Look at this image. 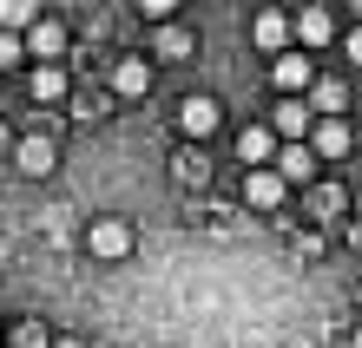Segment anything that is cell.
<instances>
[{
    "mask_svg": "<svg viewBox=\"0 0 362 348\" xmlns=\"http://www.w3.org/2000/svg\"><path fill=\"white\" fill-rule=\"evenodd\" d=\"M27 92L40 105H59V99H66V73H59V66H33L27 73Z\"/></svg>",
    "mask_w": 362,
    "mask_h": 348,
    "instance_id": "14",
    "label": "cell"
},
{
    "mask_svg": "<svg viewBox=\"0 0 362 348\" xmlns=\"http://www.w3.org/2000/svg\"><path fill=\"white\" fill-rule=\"evenodd\" d=\"M218 125H224V105L211 99V92H185V99H178V132H185L191 145H204Z\"/></svg>",
    "mask_w": 362,
    "mask_h": 348,
    "instance_id": "1",
    "label": "cell"
},
{
    "mask_svg": "<svg viewBox=\"0 0 362 348\" xmlns=\"http://www.w3.org/2000/svg\"><path fill=\"white\" fill-rule=\"evenodd\" d=\"M53 348H86V342H73V335H59V342H53Z\"/></svg>",
    "mask_w": 362,
    "mask_h": 348,
    "instance_id": "24",
    "label": "cell"
},
{
    "mask_svg": "<svg viewBox=\"0 0 362 348\" xmlns=\"http://www.w3.org/2000/svg\"><path fill=\"white\" fill-rule=\"evenodd\" d=\"M145 20H152V27H172V13H178V0H145V7H139Z\"/></svg>",
    "mask_w": 362,
    "mask_h": 348,
    "instance_id": "19",
    "label": "cell"
},
{
    "mask_svg": "<svg viewBox=\"0 0 362 348\" xmlns=\"http://www.w3.org/2000/svg\"><path fill=\"white\" fill-rule=\"evenodd\" d=\"M86 250L99 256V263H119V256L132 250V224H125V217H93V230H86Z\"/></svg>",
    "mask_w": 362,
    "mask_h": 348,
    "instance_id": "2",
    "label": "cell"
},
{
    "mask_svg": "<svg viewBox=\"0 0 362 348\" xmlns=\"http://www.w3.org/2000/svg\"><path fill=\"white\" fill-rule=\"evenodd\" d=\"M270 171H276V178H284V191H290V184H310V178H316V158H310V145H276Z\"/></svg>",
    "mask_w": 362,
    "mask_h": 348,
    "instance_id": "8",
    "label": "cell"
},
{
    "mask_svg": "<svg viewBox=\"0 0 362 348\" xmlns=\"http://www.w3.org/2000/svg\"><path fill=\"white\" fill-rule=\"evenodd\" d=\"M250 40H257L264 53H284V47H290V13H276V7H264L257 20H250Z\"/></svg>",
    "mask_w": 362,
    "mask_h": 348,
    "instance_id": "11",
    "label": "cell"
},
{
    "mask_svg": "<svg viewBox=\"0 0 362 348\" xmlns=\"http://www.w3.org/2000/svg\"><path fill=\"white\" fill-rule=\"evenodd\" d=\"M316 105H323V112L336 119V105H343V85H336V79H329V85H316Z\"/></svg>",
    "mask_w": 362,
    "mask_h": 348,
    "instance_id": "22",
    "label": "cell"
},
{
    "mask_svg": "<svg viewBox=\"0 0 362 348\" xmlns=\"http://www.w3.org/2000/svg\"><path fill=\"white\" fill-rule=\"evenodd\" d=\"M349 125L343 119H323V125H316V132H310V158H349Z\"/></svg>",
    "mask_w": 362,
    "mask_h": 348,
    "instance_id": "10",
    "label": "cell"
},
{
    "mask_svg": "<svg viewBox=\"0 0 362 348\" xmlns=\"http://www.w3.org/2000/svg\"><path fill=\"white\" fill-rule=\"evenodd\" d=\"M349 348H362V322H356V342H349Z\"/></svg>",
    "mask_w": 362,
    "mask_h": 348,
    "instance_id": "25",
    "label": "cell"
},
{
    "mask_svg": "<svg viewBox=\"0 0 362 348\" xmlns=\"http://www.w3.org/2000/svg\"><path fill=\"white\" fill-rule=\"evenodd\" d=\"M27 59V47H20V33H0V66H20Z\"/></svg>",
    "mask_w": 362,
    "mask_h": 348,
    "instance_id": "20",
    "label": "cell"
},
{
    "mask_svg": "<svg viewBox=\"0 0 362 348\" xmlns=\"http://www.w3.org/2000/svg\"><path fill=\"white\" fill-rule=\"evenodd\" d=\"M20 47H27V59H40V66H53V59L66 53V27H59V20H33V27L20 33Z\"/></svg>",
    "mask_w": 362,
    "mask_h": 348,
    "instance_id": "5",
    "label": "cell"
},
{
    "mask_svg": "<svg viewBox=\"0 0 362 348\" xmlns=\"http://www.w3.org/2000/svg\"><path fill=\"white\" fill-rule=\"evenodd\" d=\"M303 132H310V105L303 99H284V105H276V119H270V138H290L296 145Z\"/></svg>",
    "mask_w": 362,
    "mask_h": 348,
    "instance_id": "13",
    "label": "cell"
},
{
    "mask_svg": "<svg viewBox=\"0 0 362 348\" xmlns=\"http://www.w3.org/2000/svg\"><path fill=\"white\" fill-rule=\"evenodd\" d=\"M343 204H349V198H343V184H316V191H310V210H316V217H336Z\"/></svg>",
    "mask_w": 362,
    "mask_h": 348,
    "instance_id": "18",
    "label": "cell"
},
{
    "mask_svg": "<svg viewBox=\"0 0 362 348\" xmlns=\"http://www.w3.org/2000/svg\"><path fill=\"white\" fill-rule=\"evenodd\" d=\"M33 20H40L33 0H0V33H27Z\"/></svg>",
    "mask_w": 362,
    "mask_h": 348,
    "instance_id": "17",
    "label": "cell"
},
{
    "mask_svg": "<svg viewBox=\"0 0 362 348\" xmlns=\"http://www.w3.org/2000/svg\"><path fill=\"white\" fill-rule=\"evenodd\" d=\"M238 158H244L250 171H264V164L276 158V138H270V125H244V132H238Z\"/></svg>",
    "mask_w": 362,
    "mask_h": 348,
    "instance_id": "12",
    "label": "cell"
},
{
    "mask_svg": "<svg viewBox=\"0 0 362 348\" xmlns=\"http://www.w3.org/2000/svg\"><path fill=\"white\" fill-rule=\"evenodd\" d=\"M270 79H276V92L296 99V92H310L316 85V66H310V53H276L270 59Z\"/></svg>",
    "mask_w": 362,
    "mask_h": 348,
    "instance_id": "4",
    "label": "cell"
},
{
    "mask_svg": "<svg viewBox=\"0 0 362 348\" xmlns=\"http://www.w3.org/2000/svg\"><path fill=\"white\" fill-rule=\"evenodd\" d=\"M112 92L119 99H145V92H152V59H145V53H125L119 66H112Z\"/></svg>",
    "mask_w": 362,
    "mask_h": 348,
    "instance_id": "7",
    "label": "cell"
},
{
    "mask_svg": "<svg viewBox=\"0 0 362 348\" xmlns=\"http://www.w3.org/2000/svg\"><path fill=\"white\" fill-rule=\"evenodd\" d=\"M290 40H296V53L329 47V40H336V13H329V7H296V13H290Z\"/></svg>",
    "mask_w": 362,
    "mask_h": 348,
    "instance_id": "3",
    "label": "cell"
},
{
    "mask_svg": "<svg viewBox=\"0 0 362 348\" xmlns=\"http://www.w3.org/2000/svg\"><path fill=\"white\" fill-rule=\"evenodd\" d=\"M13 164L27 171V178H47V171L59 164V145L40 138V132H27V138H13Z\"/></svg>",
    "mask_w": 362,
    "mask_h": 348,
    "instance_id": "6",
    "label": "cell"
},
{
    "mask_svg": "<svg viewBox=\"0 0 362 348\" xmlns=\"http://www.w3.org/2000/svg\"><path fill=\"white\" fill-rule=\"evenodd\" d=\"M284 198H290V191H284V178H276L270 164H264V171H244V204H250V210H276Z\"/></svg>",
    "mask_w": 362,
    "mask_h": 348,
    "instance_id": "9",
    "label": "cell"
},
{
    "mask_svg": "<svg viewBox=\"0 0 362 348\" xmlns=\"http://www.w3.org/2000/svg\"><path fill=\"white\" fill-rule=\"evenodd\" d=\"M349 59L362 66V27H349Z\"/></svg>",
    "mask_w": 362,
    "mask_h": 348,
    "instance_id": "23",
    "label": "cell"
},
{
    "mask_svg": "<svg viewBox=\"0 0 362 348\" xmlns=\"http://www.w3.org/2000/svg\"><path fill=\"white\" fill-rule=\"evenodd\" d=\"M13 348H53V342H47V329H33V322H27V329H13Z\"/></svg>",
    "mask_w": 362,
    "mask_h": 348,
    "instance_id": "21",
    "label": "cell"
},
{
    "mask_svg": "<svg viewBox=\"0 0 362 348\" xmlns=\"http://www.w3.org/2000/svg\"><path fill=\"white\" fill-rule=\"evenodd\" d=\"M191 47H198V33L178 27V20H172V27H158V40H152V53H158V59H185Z\"/></svg>",
    "mask_w": 362,
    "mask_h": 348,
    "instance_id": "15",
    "label": "cell"
},
{
    "mask_svg": "<svg viewBox=\"0 0 362 348\" xmlns=\"http://www.w3.org/2000/svg\"><path fill=\"white\" fill-rule=\"evenodd\" d=\"M211 178V164H204V151H178V158H172V184H204Z\"/></svg>",
    "mask_w": 362,
    "mask_h": 348,
    "instance_id": "16",
    "label": "cell"
}]
</instances>
